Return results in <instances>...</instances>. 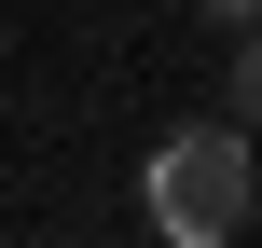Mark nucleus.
Listing matches in <instances>:
<instances>
[{
  "mask_svg": "<svg viewBox=\"0 0 262 248\" xmlns=\"http://www.w3.org/2000/svg\"><path fill=\"white\" fill-rule=\"evenodd\" d=\"M152 235L166 248H221V235H249V207H262V166H249V124L221 110V124H180L166 152H152Z\"/></svg>",
  "mask_w": 262,
  "mask_h": 248,
  "instance_id": "1",
  "label": "nucleus"
},
{
  "mask_svg": "<svg viewBox=\"0 0 262 248\" xmlns=\"http://www.w3.org/2000/svg\"><path fill=\"white\" fill-rule=\"evenodd\" d=\"M221 97H235V124H249V138H262V14H249V28H235V83H221Z\"/></svg>",
  "mask_w": 262,
  "mask_h": 248,
  "instance_id": "2",
  "label": "nucleus"
},
{
  "mask_svg": "<svg viewBox=\"0 0 262 248\" xmlns=\"http://www.w3.org/2000/svg\"><path fill=\"white\" fill-rule=\"evenodd\" d=\"M249 14H262V0H207V28H249Z\"/></svg>",
  "mask_w": 262,
  "mask_h": 248,
  "instance_id": "3",
  "label": "nucleus"
}]
</instances>
